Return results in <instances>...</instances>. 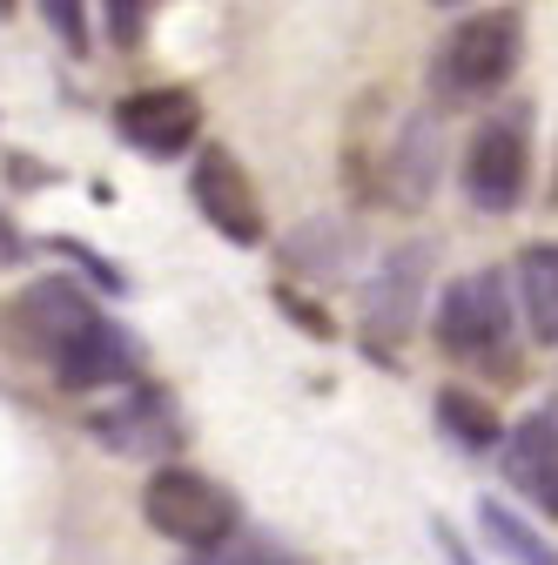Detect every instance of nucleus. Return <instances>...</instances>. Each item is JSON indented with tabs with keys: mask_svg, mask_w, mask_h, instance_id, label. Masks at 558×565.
I'll list each match as a JSON object with an SVG mask.
<instances>
[{
	"mask_svg": "<svg viewBox=\"0 0 558 565\" xmlns=\"http://www.w3.org/2000/svg\"><path fill=\"white\" fill-rule=\"evenodd\" d=\"M142 519L189 552H223L243 525V505L223 478H208L195 465H155L142 484Z\"/></svg>",
	"mask_w": 558,
	"mask_h": 565,
	"instance_id": "nucleus-1",
	"label": "nucleus"
},
{
	"mask_svg": "<svg viewBox=\"0 0 558 565\" xmlns=\"http://www.w3.org/2000/svg\"><path fill=\"white\" fill-rule=\"evenodd\" d=\"M512 323H518V310H512V290H505L498 269L458 276L451 290L438 297V317H431L438 343L451 350V358H464V364L505 358V350H512Z\"/></svg>",
	"mask_w": 558,
	"mask_h": 565,
	"instance_id": "nucleus-2",
	"label": "nucleus"
},
{
	"mask_svg": "<svg viewBox=\"0 0 558 565\" xmlns=\"http://www.w3.org/2000/svg\"><path fill=\"white\" fill-rule=\"evenodd\" d=\"M518 54H525V28H518V14H505V8L464 14V21L451 28L444 54H438V88H444L451 102H477V95H492V88L512 82Z\"/></svg>",
	"mask_w": 558,
	"mask_h": 565,
	"instance_id": "nucleus-3",
	"label": "nucleus"
},
{
	"mask_svg": "<svg viewBox=\"0 0 558 565\" xmlns=\"http://www.w3.org/2000/svg\"><path fill=\"white\" fill-rule=\"evenodd\" d=\"M47 364H54V384L61 391H115V384H142V343H135L115 317H88L67 343L47 350Z\"/></svg>",
	"mask_w": 558,
	"mask_h": 565,
	"instance_id": "nucleus-4",
	"label": "nucleus"
},
{
	"mask_svg": "<svg viewBox=\"0 0 558 565\" xmlns=\"http://www.w3.org/2000/svg\"><path fill=\"white\" fill-rule=\"evenodd\" d=\"M525 115H498L484 121L471 141H464V195L471 209H484V216H512L518 195H525Z\"/></svg>",
	"mask_w": 558,
	"mask_h": 565,
	"instance_id": "nucleus-5",
	"label": "nucleus"
},
{
	"mask_svg": "<svg viewBox=\"0 0 558 565\" xmlns=\"http://www.w3.org/2000/svg\"><path fill=\"white\" fill-rule=\"evenodd\" d=\"M189 189H195V209L208 216V230H223L236 249L262 243V195H256L249 169L229 149H202L195 169H189Z\"/></svg>",
	"mask_w": 558,
	"mask_h": 565,
	"instance_id": "nucleus-6",
	"label": "nucleus"
},
{
	"mask_svg": "<svg viewBox=\"0 0 558 565\" xmlns=\"http://www.w3.org/2000/svg\"><path fill=\"white\" fill-rule=\"evenodd\" d=\"M115 135L128 141V149H142V156H182L195 149V135H202V102L189 88H142V95H121L115 102Z\"/></svg>",
	"mask_w": 558,
	"mask_h": 565,
	"instance_id": "nucleus-7",
	"label": "nucleus"
},
{
	"mask_svg": "<svg viewBox=\"0 0 558 565\" xmlns=\"http://www.w3.org/2000/svg\"><path fill=\"white\" fill-rule=\"evenodd\" d=\"M88 431H95L108 451H121V458H169V451L182 445V417H175L169 391L135 384L121 404H108V411L88 417Z\"/></svg>",
	"mask_w": 558,
	"mask_h": 565,
	"instance_id": "nucleus-8",
	"label": "nucleus"
},
{
	"mask_svg": "<svg viewBox=\"0 0 558 565\" xmlns=\"http://www.w3.org/2000/svg\"><path fill=\"white\" fill-rule=\"evenodd\" d=\"M505 478L525 491L545 519H558V404H545L525 424H512V438H505Z\"/></svg>",
	"mask_w": 558,
	"mask_h": 565,
	"instance_id": "nucleus-9",
	"label": "nucleus"
},
{
	"mask_svg": "<svg viewBox=\"0 0 558 565\" xmlns=\"http://www.w3.org/2000/svg\"><path fill=\"white\" fill-rule=\"evenodd\" d=\"M518 317L532 323L538 343H558V249L551 243L518 256Z\"/></svg>",
	"mask_w": 558,
	"mask_h": 565,
	"instance_id": "nucleus-10",
	"label": "nucleus"
},
{
	"mask_svg": "<svg viewBox=\"0 0 558 565\" xmlns=\"http://www.w3.org/2000/svg\"><path fill=\"white\" fill-rule=\"evenodd\" d=\"M438 424H444V438H451L458 451H498V445H505L498 411L484 404V397H471V391H458V384L438 391Z\"/></svg>",
	"mask_w": 558,
	"mask_h": 565,
	"instance_id": "nucleus-11",
	"label": "nucleus"
},
{
	"mask_svg": "<svg viewBox=\"0 0 558 565\" xmlns=\"http://www.w3.org/2000/svg\"><path fill=\"white\" fill-rule=\"evenodd\" d=\"M417 263H431V256L404 249L384 263V276H371V317L384 330H410V317H417Z\"/></svg>",
	"mask_w": 558,
	"mask_h": 565,
	"instance_id": "nucleus-12",
	"label": "nucleus"
},
{
	"mask_svg": "<svg viewBox=\"0 0 558 565\" xmlns=\"http://www.w3.org/2000/svg\"><path fill=\"white\" fill-rule=\"evenodd\" d=\"M477 525L492 532V545H498V552H512L518 565H558V552H551V545L518 519V512H505V505H492V499L477 505Z\"/></svg>",
	"mask_w": 558,
	"mask_h": 565,
	"instance_id": "nucleus-13",
	"label": "nucleus"
},
{
	"mask_svg": "<svg viewBox=\"0 0 558 565\" xmlns=\"http://www.w3.org/2000/svg\"><path fill=\"white\" fill-rule=\"evenodd\" d=\"M101 21H108V34H115L121 47H142V28H149V8H135V0H115V8H101Z\"/></svg>",
	"mask_w": 558,
	"mask_h": 565,
	"instance_id": "nucleus-14",
	"label": "nucleus"
},
{
	"mask_svg": "<svg viewBox=\"0 0 558 565\" xmlns=\"http://www.w3.org/2000/svg\"><path fill=\"white\" fill-rule=\"evenodd\" d=\"M47 28L75 47V54H88V21H82V8H47Z\"/></svg>",
	"mask_w": 558,
	"mask_h": 565,
	"instance_id": "nucleus-15",
	"label": "nucleus"
},
{
	"mask_svg": "<svg viewBox=\"0 0 558 565\" xmlns=\"http://www.w3.org/2000/svg\"><path fill=\"white\" fill-rule=\"evenodd\" d=\"M21 256H28V236H21V230H14L8 216H0V269H14Z\"/></svg>",
	"mask_w": 558,
	"mask_h": 565,
	"instance_id": "nucleus-16",
	"label": "nucleus"
}]
</instances>
